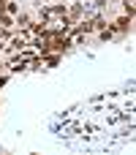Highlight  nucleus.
<instances>
[{
	"label": "nucleus",
	"mask_w": 136,
	"mask_h": 155,
	"mask_svg": "<svg viewBox=\"0 0 136 155\" xmlns=\"http://www.w3.org/2000/svg\"><path fill=\"white\" fill-rule=\"evenodd\" d=\"M131 25H134V19L123 14V16H117V19L112 22V30H114V33H131Z\"/></svg>",
	"instance_id": "nucleus-1"
},
{
	"label": "nucleus",
	"mask_w": 136,
	"mask_h": 155,
	"mask_svg": "<svg viewBox=\"0 0 136 155\" xmlns=\"http://www.w3.org/2000/svg\"><path fill=\"white\" fill-rule=\"evenodd\" d=\"M117 33L112 30V27H104V30H98V41H109V38H114Z\"/></svg>",
	"instance_id": "nucleus-2"
},
{
	"label": "nucleus",
	"mask_w": 136,
	"mask_h": 155,
	"mask_svg": "<svg viewBox=\"0 0 136 155\" xmlns=\"http://www.w3.org/2000/svg\"><path fill=\"white\" fill-rule=\"evenodd\" d=\"M44 60H46V65H49V68H55V65H60V60H63V57H60V52H55V54H46Z\"/></svg>",
	"instance_id": "nucleus-3"
},
{
	"label": "nucleus",
	"mask_w": 136,
	"mask_h": 155,
	"mask_svg": "<svg viewBox=\"0 0 136 155\" xmlns=\"http://www.w3.org/2000/svg\"><path fill=\"white\" fill-rule=\"evenodd\" d=\"M90 27H93V30H104V27H106V19H104V16H95V19H90Z\"/></svg>",
	"instance_id": "nucleus-4"
},
{
	"label": "nucleus",
	"mask_w": 136,
	"mask_h": 155,
	"mask_svg": "<svg viewBox=\"0 0 136 155\" xmlns=\"http://www.w3.org/2000/svg\"><path fill=\"white\" fill-rule=\"evenodd\" d=\"M14 22H16L19 27H25V30H27V25H30V14H19V16L14 19Z\"/></svg>",
	"instance_id": "nucleus-5"
},
{
	"label": "nucleus",
	"mask_w": 136,
	"mask_h": 155,
	"mask_svg": "<svg viewBox=\"0 0 136 155\" xmlns=\"http://www.w3.org/2000/svg\"><path fill=\"white\" fill-rule=\"evenodd\" d=\"M14 25V16L11 14H0V27H11Z\"/></svg>",
	"instance_id": "nucleus-6"
},
{
	"label": "nucleus",
	"mask_w": 136,
	"mask_h": 155,
	"mask_svg": "<svg viewBox=\"0 0 136 155\" xmlns=\"http://www.w3.org/2000/svg\"><path fill=\"white\" fill-rule=\"evenodd\" d=\"M16 8H19V5H16V3H11V0H8V5H5V11H8V14H11V16H14V14H16Z\"/></svg>",
	"instance_id": "nucleus-7"
},
{
	"label": "nucleus",
	"mask_w": 136,
	"mask_h": 155,
	"mask_svg": "<svg viewBox=\"0 0 136 155\" xmlns=\"http://www.w3.org/2000/svg\"><path fill=\"white\" fill-rule=\"evenodd\" d=\"M5 5H8V0H0V14H5Z\"/></svg>",
	"instance_id": "nucleus-8"
},
{
	"label": "nucleus",
	"mask_w": 136,
	"mask_h": 155,
	"mask_svg": "<svg viewBox=\"0 0 136 155\" xmlns=\"http://www.w3.org/2000/svg\"><path fill=\"white\" fill-rule=\"evenodd\" d=\"M93 5H106V0H93Z\"/></svg>",
	"instance_id": "nucleus-9"
},
{
	"label": "nucleus",
	"mask_w": 136,
	"mask_h": 155,
	"mask_svg": "<svg viewBox=\"0 0 136 155\" xmlns=\"http://www.w3.org/2000/svg\"><path fill=\"white\" fill-rule=\"evenodd\" d=\"M3 71H5V65H3V63H0V74H3Z\"/></svg>",
	"instance_id": "nucleus-10"
}]
</instances>
